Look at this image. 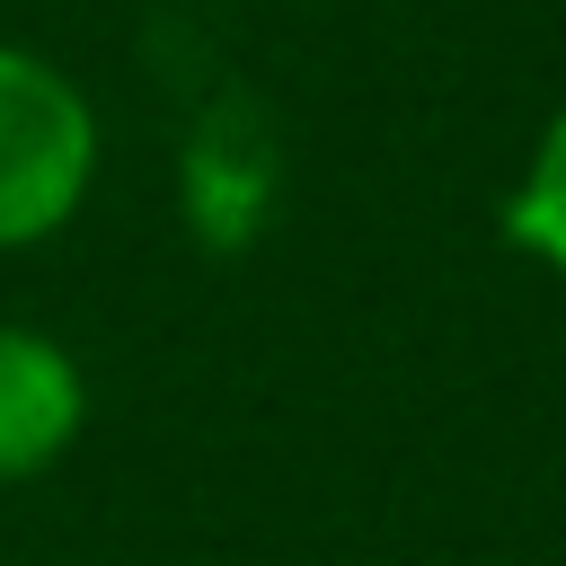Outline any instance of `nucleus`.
<instances>
[{
	"mask_svg": "<svg viewBox=\"0 0 566 566\" xmlns=\"http://www.w3.org/2000/svg\"><path fill=\"white\" fill-rule=\"evenodd\" d=\"M97 159L106 133L88 88L53 53L0 35V256L62 239L97 186Z\"/></svg>",
	"mask_w": 566,
	"mask_h": 566,
	"instance_id": "obj_1",
	"label": "nucleus"
},
{
	"mask_svg": "<svg viewBox=\"0 0 566 566\" xmlns=\"http://www.w3.org/2000/svg\"><path fill=\"white\" fill-rule=\"evenodd\" d=\"M88 424V371L53 327L0 318V486L44 478Z\"/></svg>",
	"mask_w": 566,
	"mask_h": 566,
	"instance_id": "obj_2",
	"label": "nucleus"
},
{
	"mask_svg": "<svg viewBox=\"0 0 566 566\" xmlns=\"http://www.w3.org/2000/svg\"><path fill=\"white\" fill-rule=\"evenodd\" d=\"M504 239H513L539 274L566 283V97H557L548 124L531 133V159H522V177H513V195H504Z\"/></svg>",
	"mask_w": 566,
	"mask_h": 566,
	"instance_id": "obj_3",
	"label": "nucleus"
},
{
	"mask_svg": "<svg viewBox=\"0 0 566 566\" xmlns=\"http://www.w3.org/2000/svg\"><path fill=\"white\" fill-rule=\"evenodd\" d=\"M265 186H274V168H265V142H248V133H221V124H203V133H195L186 195H195V212H203V230H212V239H239V230H256V212H265Z\"/></svg>",
	"mask_w": 566,
	"mask_h": 566,
	"instance_id": "obj_4",
	"label": "nucleus"
}]
</instances>
